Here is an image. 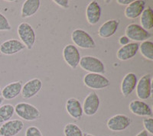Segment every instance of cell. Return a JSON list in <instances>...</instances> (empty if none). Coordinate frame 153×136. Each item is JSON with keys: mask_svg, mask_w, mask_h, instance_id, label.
Instances as JSON below:
<instances>
[{"mask_svg": "<svg viewBox=\"0 0 153 136\" xmlns=\"http://www.w3.org/2000/svg\"><path fill=\"white\" fill-rule=\"evenodd\" d=\"M15 113L25 121L31 122L37 120L41 116L40 111L33 105L28 103H19L15 106Z\"/></svg>", "mask_w": 153, "mask_h": 136, "instance_id": "6da1fadb", "label": "cell"}, {"mask_svg": "<svg viewBox=\"0 0 153 136\" xmlns=\"http://www.w3.org/2000/svg\"><path fill=\"white\" fill-rule=\"evenodd\" d=\"M17 32L19 38L25 47L28 50L32 49L36 41V35L31 24L28 22H22L18 27Z\"/></svg>", "mask_w": 153, "mask_h": 136, "instance_id": "7a4b0ae2", "label": "cell"}, {"mask_svg": "<svg viewBox=\"0 0 153 136\" xmlns=\"http://www.w3.org/2000/svg\"><path fill=\"white\" fill-rule=\"evenodd\" d=\"M79 65L83 70L88 73L103 74L106 72L103 61L94 56L82 57Z\"/></svg>", "mask_w": 153, "mask_h": 136, "instance_id": "3957f363", "label": "cell"}, {"mask_svg": "<svg viewBox=\"0 0 153 136\" xmlns=\"http://www.w3.org/2000/svg\"><path fill=\"white\" fill-rule=\"evenodd\" d=\"M74 44L83 49H93L96 47V42L90 34L80 28L74 30L71 34Z\"/></svg>", "mask_w": 153, "mask_h": 136, "instance_id": "277c9868", "label": "cell"}, {"mask_svg": "<svg viewBox=\"0 0 153 136\" xmlns=\"http://www.w3.org/2000/svg\"><path fill=\"white\" fill-rule=\"evenodd\" d=\"M125 33V35L129 40L136 42L148 41V39L151 38L152 37V33H150L149 31L145 30L139 24H136V23H132L127 25Z\"/></svg>", "mask_w": 153, "mask_h": 136, "instance_id": "5b68a950", "label": "cell"}, {"mask_svg": "<svg viewBox=\"0 0 153 136\" xmlns=\"http://www.w3.org/2000/svg\"><path fill=\"white\" fill-rule=\"evenodd\" d=\"M84 84L86 86L93 89H103L110 85V80L100 73H87L84 77Z\"/></svg>", "mask_w": 153, "mask_h": 136, "instance_id": "8992f818", "label": "cell"}, {"mask_svg": "<svg viewBox=\"0 0 153 136\" xmlns=\"http://www.w3.org/2000/svg\"><path fill=\"white\" fill-rule=\"evenodd\" d=\"M132 120L124 114H117L108 119L107 128L112 132H123L130 126Z\"/></svg>", "mask_w": 153, "mask_h": 136, "instance_id": "52a82bcc", "label": "cell"}, {"mask_svg": "<svg viewBox=\"0 0 153 136\" xmlns=\"http://www.w3.org/2000/svg\"><path fill=\"white\" fill-rule=\"evenodd\" d=\"M63 58L65 63L74 70L78 67L81 57L77 47L74 44H69L63 49Z\"/></svg>", "mask_w": 153, "mask_h": 136, "instance_id": "ba28073f", "label": "cell"}, {"mask_svg": "<svg viewBox=\"0 0 153 136\" xmlns=\"http://www.w3.org/2000/svg\"><path fill=\"white\" fill-rule=\"evenodd\" d=\"M136 95L141 100H148L152 96V75L145 74L138 80L136 85Z\"/></svg>", "mask_w": 153, "mask_h": 136, "instance_id": "9c48e42d", "label": "cell"}, {"mask_svg": "<svg viewBox=\"0 0 153 136\" xmlns=\"http://www.w3.org/2000/svg\"><path fill=\"white\" fill-rule=\"evenodd\" d=\"M100 105V100L95 92H90L84 100L83 112L87 116H93L98 112Z\"/></svg>", "mask_w": 153, "mask_h": 136, "instance_id": "30bf717a", "label": "cell"}, {"mask_svg": "<svg viewBox=\"0 0 153 136\" xmlns=\"http://www.w3.org/2000/svg\"><path fill=\"white\" fill-rule=\"evenodd\" d=\"M24 122L20 119H11L0 126V136H16L22 131Z\"/></svg>", "mask_w": 153, "mask_h": 136, "instance_id": "8fae6325", "label": "cell"}, {"mask_svg": "<svg viewBox=\"0 0 153 136\" xmlns=\"http://www.w3.org/2000/svg\"><path fill=\"white\" fill-rule=\"evenodd\" d=\"M42 88V81L38 78H34L27 81L22 86L21 94L24 99H31L36 96Z\"/></svg>", "mask_w": 153, "mask_h": 136, "instance_id": "7c38bea8", "label": "cell"}, {"mask_svg": "<svg viewBox=\"0 0 153 136\" xmlns=\"http://www.w3.org/2000/svg\"><path fill=\"white\" fill-rule=\"evenodd\" d=\"M25 48L21 41L12 38L3 41L0 44V52L4 55H13L21 52Z\"/></svg>", "mask_w": 153, "mask_h": 136, "instance_id": "4fadbf2b", "label": "cell"}, {"mask_svg": "<svg viewBox=\"0 0 153 136\" xmlns=\"http://www.w3.org/2000/svg\"><path fill=\"white\" fill-rule=\"evenodd\" d=\"M130 112L138 116L152 117V109L149 105L142 100H132L129 105Z\"/></svg>", "mask_w": 153, "mask_h": 136, "instance_id": "5bb4252c", "label": "cell"}, {"mask_svg": "<svg viewBox=\"0 0 153 136\" xmlns=\"http://www.w3.org/2000/svg\"><path fill=\"white\" fill-rule=\"evenodd\" d=\"M102 10L97 1H92L87 5L86 9V18L88 23L91 25H95L100 20Z\"/></svg>", "mask_w": 153, "mask_h": 136, "instance_id": "9a60e30c", "label": "cell"}, {"mask_svg": "<svg viewBox=\"0 0 153 136\" xmlns=\"http://www.w3.org/2000/svg\"><path fill=\"white\" fill-rule=\"evenodd\" d=\"M139 44L137 42H132L122 46L117 52V58L122 61H129L136 56L139 51Z\"/></svg>", "mask_w": 153, "mask_h": 136, "instance_id": "2e32d148", "label": "cell"}, {"mask_svg": "<svg viewBox=\"0 0 153 136\" xmlns=\"http://www.w3.org/2000/svg\"><path fill=\"white\" fill-rule=\"evenodd\" d=\"M137 76L134 73H129L124 76L121 83V92L123 96L128 97L135 90L137 85Z\"/></svg>", "mask_w": 153, "mask_h": 136, "instance_id": "e0dca14e", "label": "cell"}, {"mask_svg": "<svg viewBox=\"0 0 153 136\" xmlns=\"http://www.w3.org/2000/svg\"><path fill=\"white\" fill-rule=\"evenodd\" d=\"M146 7V2L143 0L132 1L125 9L124 14L129 19H135L141 16Z\"/></svg>", "mask_w": 153, "mask_h": 136, "instance_id": "ac0fdd59", "label": "cell"}, {"mask_svg": "<svg viewBox=\"0 0 153 136\" xmlns=\"http://www.w3.org/2000/svg\"><path fill=\"white\" fill-rule=\"evenodd\" d=\"M66 110L70 116L75 120H80L83 116V107L77 99L70 98L66 102Z\"/></svg>", "mask_w": 153, "mask_h": 136, "instance_id": "d6986e66", "label": "cell"}, {"mask_svg": "<svg viewBox=\"0 0 153 136\" xmlns=\"http://www.w3.org/2000/svg\"><path fill=\"white\" fill-rule=\"evenodd\" d=\"M120 25L119 19H110L105 21L98 30V35L102 38H109L116 34Z\"/></svg>", "mask_w": 153, "mask_h": 136, "instance_id": "ffe728a7", "label": "cell"}, {"mask_svg": "<svg viewBox=\"0 0 153 136\" xmlns=\"http://www.w3.org/2000/svg\"><path fill=\"white\" fill-rule=\"evenodd\" d=\"M22 86V83L21 81H16L7 84L1 90L2 97L4 100H13L21 93Z\"/></svg>", "mask_w": 153, "mask_h": 136, "instance_id": "44dd1931", "label": "cell"}, {"mask_svg": "<svg viewBox=\"0 0 153 136\" xmlns=\"http://www.w3.org/2000/svg\"><path fill=\"white\" fill-rule=\"evenodd\" d=\"M42 2L40 0H26L23 3L21 10L22 18H26L33 16L37 13L41 7Z\"/></svg>", "mask_w": 153, "mask_h": 136, "instance_id": "7402d4cb", "label": "cell"}, {"mask_svg": "<svg viewBox=\"0 0 153 136\" xmlns=\"http://www.w3.org/2000/svg\"><path fill=\"white\" fill-rule=\"evenodd\" d=\"M140 26L146 31H149L153 28V10L150 6L145 8L140 16Z\"/></svg>", "mask_w": 153, "mask_h": 136, "instance_id": "603a6c76", "label": "cell"}, {"mask_svg": "<svg viewBox=\"0 0 153 136\" xmlns=\"http://www.w3.org/2000/svg\"><path fill=\"white\" fill-rule=\"evenodd\" d=\"M15 114V106L13 105L4 104L0 106V123H5V122L11 120Z\"/></svg>", "mask_w": 153, "mask_h": 136, "instance_id": "cb8c5ba5", "label": "cell"}, {"mask_svg": "<svg viewBox=\"0 0 153 136\" xmlns=\"http://www.w3.org/2000/svg\"><path fill=\"white\" fill-rule=\"evenodd\" d=\"M139 52L147 60L153 61V42L151 41H145L139 44Z\"/></svg>", "mask_w": 153, "mask_h": 136, "instance_id": "d4e9b609", "label": "cell"}, {"mask_svg": "<svg viewBox=\"0 0 153 136\" xmlns=\"http://www.w3.org/2000/svg\"><path fill=\"white\" fill-rule=\"evenodd\" d=\"M65 136H84L80 127L74 123H68L64 128Z\"/></svg>", "mask_w": 153, "mask_h": 136, "instance_id": "484cf974", "label": "cell"}, {"mask_svg": "<svg viewBox=\"0 0 153 136\" xmlns=\"http://www.w3.org/2000/svg\"><path fill=\"white\" fill-rule=\"evenodd\" d=\"M11 29H12V26L8 18L0 12V32L10 31Z\"/></svg>", "mask_w": 153, "mask_h": 136, "instance_id": "4316f807", "label": "cell"}, {"mask_svg": "<svg viewBox=\"0 0 153 136\" xmlns=\"http://www.w3.org/2000/svg\"><path fill=\"white\" fill-rule=\"evenodd\" d=\"M145 130L149 134L153 135V119L152 117H146L143 121Z\"/></svg>", "mask_w": 153, "mask_h": 136, "instance_id": "83f0119b", "label": "cell"}, {"mask_svg": "<svg viewBox=\"0 0 153 136\" xmlns=\"http://www.w3.org/2000/svg\"><path fill=\"white\" fill-rule=\"evenodd\" d=\"M25 136H43V135L38 127L32 126L27 128Z\"/></svg>", "mask_w": 153, "mask_h": 136, "instance_id": "f1b7e54d", "label": "cell"}, {"mask_svg": "<svg viewBox=\"0 0 153 136\" xmlns=\"http://www.w3.org/2000/svg\"><path fill=\"white\" fill-rule=\"evenodd\" d=\"M53 2L57 5H59L61 7L64 8V9H68L70 5V1L69 0H54Z\"/></svg>", "mask_w": 153, "mask_h": 136, "instance_id": "f546056e", "label": "cell"}, {"mask_svg": "<svg viewBox=\"0 0 153 136\" xmlns=\"http://www.w3.org/2000/svg\"><path fill=\"white\" fill-rule=\"evenodd\" d=\"M119 43L123 46L126 45V44H128L129 43H130V40H129L126 35H123V36L120 37V39H119Z\"/></svg>", "mask_w": 153, "mask_h": 136, "instance_id": "4dcf8cb0", "label": "cell"}, {"mask_svg": "<svg viewBox=\"0 0 153 136\" xmlns=\"http://www.w3.org/2000/svg\"><path fill=\"white\" fill-rule=\"evenodd\" d=\"M132 2V0H117V2L120 5H129L131 2Z\"/></svg>", "mask_w": 153, "mask_h": 136, "instance_id": "1f68e13d", "label": "cell"}, {"mask_svg": "<svg viewBox=\"0 0 153 136\" xmlns=\"http://www.w3.org/2000/svg\"><path fill=\"white\" fill-rule=\"evenodd\" d=\"M136 136H149V134L146 130H143V131H141L140 132L138 133Z\"/></svg>", "mask_w": 153, "mask_h": 136, "instance_id": "d6a6232c", "label": "cell"}, {"mask_svg": "<svg viewBox=\"0 0 153 136\" xmlns=\"http://www.w3.org/2000/svg\"><path fill=\"white\" fill-rule=\"evenodd\" d=\"M3 101H4V99L2 97V96H0V106H2V103H3Z\"/></svg>", "mask_w": 153, "mask_h": 136, "instance_id": "836d02e7", "label": "cell"}, {"mask_svg": "<svg viewBox=\"0 0 153 136\" xmlns=\"http://www.w3.org/2000/svg\"><path fill=\"white\" fill-rule=\"evenodd\" d=\"M84 136H94L91 134H84Z\"/></svg>", "mask_w": 153, "mask_h": 136, "instance_id": "e575fe53", "label": "cell"}, {"mask_svg": "<svg viewBox=\"0 0 153 136\" xmlns=\"http://www.w3.org/2000/svg\"><path fill=\"white\" fill-rule=\"evenodd\" d=\"M0 92H1V86H0Z\"/></svg>", "mask_w": 153, "mask_h": 136, "instance_id": "d590c367", "label": "cell"}]
</instances>
